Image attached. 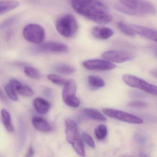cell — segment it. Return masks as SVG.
Instances as JSON below:
<instances>
[{
	"instance_id": "26",
	"label": "cell",
	"mask_w": 157,
	"mask_h": 157,
	"mask_svg": "<svg viewBox=\"0 0 157 157\" xmlns=\"http://www.w3.org/2000/svg\"><path fill=\"white\" fill-rule=\"evenodd\" d=\"M63 99L66 105L72 108H78L80 104V100L76 96L66 97Z\"/></svg>"
},
{
	"instance_id": "28",
	"label": "cell",
	"mask_w": 157,
	"mask_h": 157,
	"mask_svg": "<svg viewBox=\"0 0 157 157\" xmlns=\"http://www.w3.org/2000/svg\"><path fill=\"white\" fill-rule=\"evenodd\" d=\"M17 17L16 16L12 17L0 24V29H4L9 27L14 24L16 21Z\"/></svg>"
},
{
	"instance_id": "9",
	"label": "cell",
	"mask_w": 157,
	"mask_h": 157,
	"mask_svg": "<svg viewBox=\"0 0 157 157\" xmlns=\"http://www.w3.org/2000/svg\"><path fill=\"white\" fill-rule=\"evenodd\" d=\"M65 135L67 141L71 144L75 140L80 138L79 130L76 123L71 119L65 121Z\"/></svg>"
},
{
	"instance_id": "13",
	"label": "cell",
	"mask_w": 157,
	"mask_h": 157,
	"mask_svg": "<svg viewBox=\"0 0 157 157\" xmlns=\"http://www.w3.org/2000/svg\"><path fill=\"white\" fill-rule=\"evenodd\" d=\"M32 123L34 127L40 132H48L52 129L48 122L44 118L40 116L33 117Z\"/></svg>"
},
{
	"instance_id": "31",
	"label": "cell",
	"mask_w": 157,
	"mask_h": 157,
	"mask_svg": "<svg viewBox=\"0 0 157 157\" xmlns=\"http://www.w3.org/2000/svg\"><path fill=\"white\" fill-rule=\"evenodd\" d=\"M35 154V150L33 147L30 146L26 154L25 157H33Z\"/></svg>"
},
{
	"instance_id": "8",
	"label": "cell",
	"mask_w": 157,
	"mask_h": 157,
	"mask_svg": "<svg viewBox=\"0 0 157 157\" xmlns=\"http://www.w3.org/2000/svg\"><path fill=\"white\" fill-rule=\"evenodd\" d=\"M38 48L42 51L54 53H65L68 51V47L66 45L57 41H48L41 43Z\"/></svg>"
},
{
	"instance_id": "35",
	"label": "cell",
	"mask_w": 157,
	"mask_h": 157,
	"mask_svg": "<svg viewBox=\"0 0 157 157\" xmlns=\"http://www.w3.org/2000/svg\"><path fill=\"white\" fill-rule=\"evenodd\" d=\"M140 157H148V156L146 154L142 152L140 154Z\"/></svg>"
},
{
	"instance_id": "32",
	"label": "cell",
	"mask_w": 157,
	"mask_h": 157,
	"mask_svg": "<svg viewBox=\"0 0 157 157\" xmlns=\"http://www.w3.org/2000/svg\"><path fill=\"white\" fill-rule=\"evenodd\" d=\"M136 140L139 144H143L145 142V138L143 135L140 134H137L136 136Z\"/></svg>"
},
{
	"instance_id": "6",
	"label": "cell",
	"mask_w": 157,
	"mask_h": 157,
	"mask_svg": "<svg viewBox=\"0 0 157 157\" xmlns=\"http://www.w3.org/2000/svg\"><path fill=\"white\" fill-rule=\"evenodd\" d=\"M82 64L83 67L86 70L96 71H111L115 69L116 67L115 64L109 61L98 59L85 61Z\"/></svg>"
},
{
	"instance_id": "12",
	"label": "cell",
	"mask_w": 157,
	"mask_h": 157,
	"mask_svg": "<svg viewBox=\"0 0 157 157\" xmlns=\"http://www.w3.org/2000/svg\"><path fill=\"white\" fill-rule=\"evenodd\" d=\"M9 82L14 88L17 93L21 96H25V97H30L34 94L33 90L30 87L22 84L17 79H11Z\"/></svg>"
},
{
	"instance_id": "18",
	"label": "cell",
	"mask_w": 157,
	"mask_h": 157,
	"mask_svg": "<svg viewBox=\"0 0 157 157\" xmlns=\"http://www.w3.org/2000/svg\"><path fill=\"white\" fill-rule=\"evenodd\" d=\"M1 115L2 122L6 130L9 132H13L14 129L9 113L5 109H2Z\"/></svg>"
},
{
	"instance_id": "11",
	"label": "cell",
	"mask_w": 157,
	"mask_h": 157,
	"mask_svg": "<svg viewBox=\"0 0 157 157\" xmlns=\"http://www.w3.org/2000/svg\"><path fill=\"white\" fill-rule=\"evenodd\" d=\"M92 36L97 39L105 40L113 36L114 32L112 29L106 27L97 26L91 29Z\"/></svg>"
},
{
	"instance_id": "15",
	"label": "cell",
	"mask_w": 157,
	"mask_h": 157,
	"mask_svg": "<svg viewBox=\"0 0 157 157\" xmlns=\"http://www.w3.org/2000/svg\"><path fill=\"white\" fill-rule=\"evenodd\" d=\"M63 98L66 97L76 96L77 86L74 80L69 79L67 80L66 84L63 86Z\"/></svg>"
},
{
	"instance_id": "30",
	"label": "cell",
	"mask_w": 157,
	"mask_h": 157,
	"mask_svg": "<svg viewBox=\"0 0 157 157\" xmlns=\"http://www.w3.org/2000/svg\"><path fill=\"white\" fill-rule=\"evenodd\" d=\"M147 103L146 102L140 101H133L130 102L128 104L130 107H133V108H144L147 106Z\"/></svg>"
},
{
	"instance_id": "21",
	"label": "cell",
	"mask_w": 157,
	"mask_h": 157,
	"mask_svg": "<svg viewBox=\"0 0 157 157\" xmlns=\"http://www.w3.org/2000/svg\"><path fill=\"white\" fill-rule=\"evenodd\" d=\"M24 73L29 78L37 79L40 78L41 75L38 70L31 66H26L24 68Z\"/></svg>"
},
{
	"instance_id": "16",
	"label": "cell",
	"mask_w": 157,
	"mask_h": 157,
	"mask_svg": "<svg viewBox=\"0 0 157 157\" xmlns=\"http://www.w3.org/2000/svg\"><path fill=\"white\" fill-rule=\"evenodd\" d=\"M19 5L18 2L15 0H0V15L13 10Z\"/></svg>"
},
{
	"instance_id": "17",
	"label": "cell",
	"mask_w": 157,
	"mask_h": 157,
	"mask_svg": "<svg viewBox=\"0 0 157 157\" xmlns=\"http://www.w3.org/2000/svg\"><path fill=\"white\" fill-rule=\"evenodd\" d=\"M83 113L87 117L99 121H105L107 118L98 110L92 108H86L83 109Z\"/></svg>"
},
{
	"instance_id": "1",
	"label": "cell",
	"mask_w": 157,
	"mask_h": 157,
	"mask_svg": "<svg viewBox=\"0 0 157 157\" xmlns=\"http://www.w3.org/2000/svg\"><path fill=\"white\" fill-rule=\"evenodd\" d=\"M71 3L78 14L95 23L106 25L112 20L107 6L99 1L71 0Z\"/></svg>"
},
{
	"instance_id": "19",
	"label": "cell",
	"mask_w": 157,
	"mask_h": 157,
	"mask_svg": "<svg viewBox=\"0 0 157 157\" xmlns=\"http://www.w3.org/2000/svg\"><path fill=\"white\" fill-rule=\"evenodd\" d=\"M87 81L89 85L93 88H100L105 86L104 80L96 75H89L88 77Z\"/></svg>"
},
{
	"instance_id": "4",
	"label": "cell",
	"mask_w": 157,
	"mask_h": 157,
	"mask_svg": "<svg viewBox=\"0 0 157 157\" xmlns=\"http://www.w3.org/2000/svg\"><path fill=\"white\" fill-rule=\"evenodd\" d=\"M23 36L27 41L36 44H40L44 41L45 32L42 27L37 24L27 25L23 31Z\"/></svg>"
},
{
	"instance_id": "29",
	"label": "cell",
	"mask_w": 157,
	"mask_h": 157,
	"mask_svg": "<svg viewBox=\"0 0 157 157\" xmlns=\"http://www.w3.org/2000/svg\"><path fill=\"white\" fill-rule=\"evenodd\" d=\"M82 137L85 143L91 148L95 147V144L92 137L86 132H83L82 134Z\"/></svg>"
},
{
	"instance_id": "25",
	"label": "cell",
	"mask_w": 157,
	"mask_h": 157,
	"mask_svg": "<svg viewBox=\"0 0 157 157\" xmlns=\"http://www.w3.org/2000/svg\"><path fill=\"white\" fill-rule=\"evenodd\" d=\"M47 78L52 83L58 86H63L67 81V79L63 78L61 76L52 74L48 75Z\"/></svg>"
},
{
	"instance_id": "10",
	"label": "cell",
	"mask_w": 157,
	"mask_h": 157,
	"mask_svg": "<svg viewBox=\"0 0 157 157\" xmlns=\"http://www.w3.org/2000/svg\"><path fill=\"white\" fill-rule=\"evenodd\" d=\"M136 34L143 37L157 42V30L136 25H130Z\"/></svg>"
},
{
	"instance_id": "7",
	"label": "cell",
	"mask_w": 157,
	"mask_h": 157,
	"mask_svg": "<svg viewBox=\"0 0 157 157\" xmlns=\"http://www.w3.org/2000/svg\"><path fill=\"white\" fill-rule=\"evenodd\" d=\"M102 58L110 62L122 63L132 59L133 55L128 52L114 50L105 52L101 55Z\"/></svg>"
},
{
	"instance_id": "22",
	"label": "cell",
	"mask_w": 157,
	"mask_h": 157,
	"mask_svg": "<svg viewBox=\"0 0 157 157\" xmlns=\"http://www.w3.org/2000/svg\"><path fill=\"white\" fill-rule=\"evenodd\" d=\"M74 150L78 155L82 157L86 156L84 144L80 138L75 140L71 144Z\"/></svg>"
},
{
	"instance_id": "3",
	"label": "cell",
	"mask_w": 157,
	"mask_h": 157,
	"mask_svg": "<svg viewBox=\"0 0 157 157\" xmlns=\"http://www.w3.org/2000/svg\"><path fill=\"white\" fill-rule=\"evenodd\" d=\"M122 79L129 86L139 89L148 94L157 97V86L132 75H124Z\"/></svg>"
},
{
	"instance_id": "20",
	"label": "cell",
	"mask_w": 157,
	"mask_h": 157,
	"mask_svg": "<svg viewBox=\"0 0 157 157\" xmlns=\"http://www.w3.org/2000/svg\"><path fill=\"white\" fill-rule=\"evenodd\" d=\"M55 71L60 74L70 75L75 72V69L71 65L67 64H59L55 68Z\"/></svg>"
},
{
	"instance_id": "33",
	"label": "cell",
	"mask_w": 157,
	"mask_h": 157,
	"mask_svg": "<svg viewBox=\"0 0 157 157\" xmlns=\"http://www.w3.org/2000/svg\"><path fill=\"white\" fill-rule=\"evenodd\" d=\"M0 100L4 102L6 101V97L1 88H0Z\"/></svg>"
},
{
	"instance_id": "34",
	"label": "cell",
	"mask_w": 157,
	"mask_h": 157,
	"mask_svg": "<svg viewBox=\"0 0 157 157\" xmlns=\"http://www.w3.org/2000/svg\"><path fill=\"white\" fill-rule=\"evenodd\" d=\"M150 74L154 77L157 78V69H155V70H153V71H150Z\"/></svg>"
},
{
	"instance_id": "27",
	"label": "cell",
	"mask_w": 157,
	"mask_h": 157,
	"mask_svg": "<svg viewBox=\"0 0 157 157\" xmlns=\"http://www.w3.org/2000/svg\"><path fill=\"white\" fill-rule=\"evenodd\" d=\"M5 90L8 97L13 101H17L18 97L17 93L12 84L9 82L5 86Z\"/></svg>"
},
{
	"instance_id": "5",
	"label": "cell",
	"mask_w": 157,
	"mask_h": 157,
	"mask_svg": "<svg viewBox=\"0 0 157 157\" xmlns=\"http://www.w3.org/2000/svg\"><path fill=\"white\" fill-rule=\"evenodd\" d=\"M102 112L108 117L114 118L121 121L135 124H142L144 123L143 119L140 117L123 111L106 108L102 109Z\"/></svg>"
},
{
	"instance_id": "23",
	"label": "cell",
	"mask_w": 157,
	"mask_h": 157,
	"mask_svg": "<svg viewBox=\"0 0 157 157\" xmlns=\"http://www.w3.org/2000/svg\"><path fill=\"white\" fill-rule=\"evenodd\" d=\"M117 26L119 29L126 36L131 37L135 36V32L131 26L128 25L123 22H119L117 23Z\"/></svg>"
},
{
	"instance_id": "2",
	"label": "cell",
	"mask_w": 157,
	"mask_h": 157,
	"mask_svg": "<svg viewBox=\"0 0 157 157\" xmlns=\"http://www.w3.org/2000/svg\"><path fill=\"white\" fill-rule=\"evenodd\" d=\"M55 27L60 35L66 38L73 36L78 29L77 20L72 15L67 14L59 18Z\"/></svg>"
},
{
	"instance_id": "14",
	"label": "cell",
	"mask_w": 157,
	"mask_h": 157,
	"mask_svg": "<svg viewBox=\"0 0 157 157\" xmlns=\"http://www.w3.org/2000/svg\"><path fill=\"white\" fill-rule=\"evenodd\" d=\"M33 104L37 112L41 115L48 113L50 108L49 102L42 98H36L34 100Z\"/></svg>"
},
{
	"instance_id": "37",
	"label": "cell",
	"mask_w": 157,
	"mask_h": 157,
	"mask_svg": "<svg viewBox=\"0 0 157 157\" xmlns=\"http://www.w3.org/2000/svg\"><path fill=\"white\" fill-rule=\"evenodd\" d=\"M0 157H2V156H0Z\"/></svg>"
},
{
	"instance_id": "36",
	"label": "cell",
	"mask_w": 157,
	"mask_h": 157,
	"mask_svg": "<svg viewBox=\"0 0 157 157\" xmlns=\"http://www.w3.org/2000/svg\"><path fill=\"white\" fill-rule=\"evenodd\" d=\"M155 55H156V57L157 58V50L156 51V52H155Z\"/></svg>"
},
{
	"instance_id": "24",
	"label": "cell",
	"mask_w": 157,
	"mask_h": 157,
	"mask_svg": "<svg viewBox=\"0 0 157 157\" xmlns=\"http://www.w3.org/2000/svg\"><path fill=\"white\" fill-rule=\"evenodd\" d=\"M108 134L107 128L105 125L100 124L95 130V134L96 138L98 140H102L105 139Z\"/></svg>"
}]
</instances>
